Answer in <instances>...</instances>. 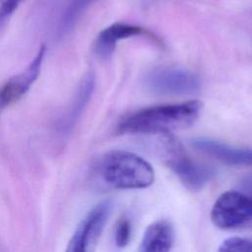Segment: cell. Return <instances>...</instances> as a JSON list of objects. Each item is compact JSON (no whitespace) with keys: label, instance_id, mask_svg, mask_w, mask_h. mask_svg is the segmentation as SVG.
<instances>
[{"label":"cell","instance_id":"cell-9","mask_svg":"<svg viewBox=\"0 0 252 252\" xmlns=\"http://www.w3.org/2000/svg\"><path fill=\"white\" fill-rule=\"evenodd\" d=\"M94 84L95 80L93 73L89 72L83 77L72 101L57 122L56 129L60 135L65 136L72 131V128L77 123L79 117L92 97L94 90Z\"/></svg>","mask_w":252,"mask_h":252},{"label":"cell","instance_id":"cell-1","mask_svg":"<svg viewBox=\"0 0 252 252\" xmlns=\"http://www.w3.org/2000/svg\"><path fill=\"white\" fill-rule=\"evenodd\" d=\"M201 107L198 100L147 107L124 117L116 131L119 134H157L183 129L197 120Z\"/></svg>","mask_w":252,"mask_h":252},{"label":"cell","instance_id":"cell-11","mask_svg":"<svg viewBox=\"0 0 252 252\" xmlns=\"http://www.w3.org/2000/svg\"><path fill=\"white\" fill-rule=\"evenodd\" d=\"M173 242L174 229L172 224L165 220H160L148 226L139 250L142 252H166L171 249Z\"/></svg>","mask_w":252,"mask_h":252},{"label":"cell","instance_id":"cell-17","mask_svg":"<svg viewBox=\"0 0 252 252\" xmlns=\"http://www.w3.org/2000/svg\"><path fill=\"white\" fill-rule=\"evenodd\" d=\"M2 109H3V108L0 106V113H1V110H2Z\"/></svg>","mask_w":252,"mask_h":252},{"label":"cell","instance_id":"cell-16","mask_svg":"<svg viewBox=\"0 0 252 252\" xmlns=\"http://www.w3.org/2000/svg\"><path fill=\"white\" fill-rule=\"evenodd\" d=\"M240 186L243 192L248 193V194H252V174H249L247 176H245L241 182H240Z\"/></svg>","mask_w":252,"mask_h":252},{"label":"cell","instance_id":"cell-5","mask_svg":"<svg viewBox=\"0 0 252 252\" xmlns=\"http://www.w3.org/2000/svg\"><path fill=\"white\" fill-rule=\"evenodd\" d=\"M112 209L110 200H104L94 207L81 221L71 237L67 251L86 252L94 249L103 230Z\"/></svg>","mask_w":252,"mask_h":252},{"label":"cell","instance_id":"cell-12","mask_svg":"<svg viewBox=\"0 0 252 252\" xmlns=\"http://www.w3.org/2000/svg\"><path fill=\"white\" fill-rule=\"evenodd\" d=\"M97 0H70L62 14L58 26L59 36L68 33L83 14Z\"/></svg>","mask_w":252,"mask_h":252},{"label":"cell","instance_id":"cell-7","mask_svg":"<svg viewBox=\"0 0 252 252\" xmlns=\"http://www.w3.org/2000/svg\"><path fill=\"white\" fill-rule=\"evenodd\" d=\"M45 50L46 47L42 44L26 69L10 78L0 87V106L3 109L11 103L18 101L36 81L40 73Z\"/></svg>","mask_w":252,"mask_h":252},{"label":"cell","instance_id":"cell-3","mask_svg":"<svg viewBox=\"0 0 252 252\" xmlns=\"http://www.w3.org/2000/svg\"><path fill=\"white\" fill-rule=\"evenodd\" d=\"M211 219L222 229L252 227V194L243 191H227L215 202Z\"/></svg>","mask_w":252,"mask_h":252},{"label":"cell","instance_id":"cell-14","mask_svg":"<svg viewBox=\"0 0 252 252\" xmlns=\"http://www.w3.org/2000/svg\"><path fill=\"white\" fill-rule=\"evenodd\" d=\"M114 238L116 246L120 248L125 247L129 243L131 238V222L127 218H121L116 223Z\"/></svg>","mask_w":252,"mask_h":252},{"label":"cell","instance_id":"cell-4","mask_svg":"<svg viewBox=\"0 0 252 252\" xmlns=\"http://www.w3.org/2000/svg\"><path fill=\"white\" fill-rule=\"evenodd\" d=\"M146 87L161 95H187L198 93L201 81L194 73L179 67H158L145 78Z\"/></svg>","mask_w":252,"mask_h":252},{"label":"cell","instance_id":"cell-10","mask_svg":"<svg viewBox=\"0 0 252 252\" xmlns=\"http://www.w3.org/2000/svg\"><path fill=\"white\" fill-rule=\"evenodd\" d=\"M145 33H147V31L136 25L126 23L112 24L102 30L96 36L94 44V52L98 57L107 59L111 56L120 40Z\"/></svg>","mask_w":252,"mask_h":252},{"label":"cell","instance_id":"cell-2","mask_svg":"<svg viewBox=\"0 0 252 252\" xmlns=\"http://www.w3.org/2000/svg\"><path fill=\"white\" fill-rule=\"evenodd\" d=\"M100 173L106 184L117 189H140L154 183L152 165L140 156L115 150L106 153L100 162Z\"/></svg>","mask_w":252,"mask_h":252},{"label":"cell","instance_id":"cell-15","mask_svg":"<svg viewBox=\"0 0 252 252\" xmlns=\"http://www.w3.org/2000/svg\"><path fill=\"white\" fill-rule=\"evenodd\" d=\"M22 1L23 0H4L0 6V36Z\"/></svg>","mask_w":252,"mask_h":252},{"label":"cell","instance_id":"cell-13","mask_svg":"<svg viewBox=\"0 0 252 252\" xmlns=\"http://www.w3.org/2000/svg\"><path fill=\"white\" fill-rule=\"evenodd\" d=\"M220 252H252V239L244 237H229L220 246Z\"/></svg>","mask_w":252,"mask_h":252},{"label":"cell","instance_id":"cell-8","mask_svg":"<svg viewBox=\"0 0 252 252\" xmlns=\"http://www.w3.org/2000/svg\"><path fill=\"white\" fill-rule=\"evenodd\" d=\"M191 145L199 152L229 165H252V149L238 148L210 138H194Z\"/></svg>","mask_w":252,"mask_h":252},{"label":"cell","instance_id":"cell-6","mask_svg":"<svg viewBox=\"0 0 252 252\" xmlns=\"http://www.w3.org/2000/svg\"><path fill=\"white\" fill-rule=\"evenodd\" d=\"M167 164L183 185L192 191L202 189L211 179L212 170L188 158L176 143H170Z\"/></svg>","mask_w":252,"mask_h":252}]
</instances>
